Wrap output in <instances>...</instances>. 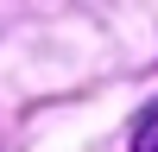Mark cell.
Instances as JSON below:
<instances>
[{"label": "cell", "instance_id": "obj_1", "mask_svg": "<svg viewBox=\"0 0 158 152\" xmlns=\"http://www.w3.org/2000/svg\"><path fill=\"white\" fill-rule=\"evenodd\" d=\"M133 146H139V152H158V108H152L146 120L133 127Z\"/></svg>", "mask_w": 158, "mask_h": 152}]
</instances>
